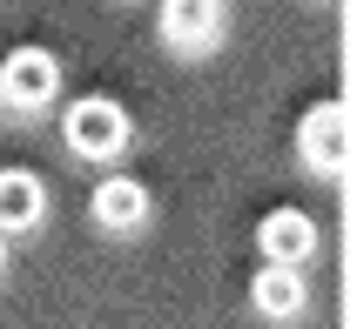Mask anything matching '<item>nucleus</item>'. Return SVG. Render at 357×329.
Wrapping results in <instances>:
<instances>
[{"label": "nucleus", "mask_w": 357, "mask_h": 329, "mask_svg": "<svg viewBox=\"0 0 357 329\" xmlns=\"http://www.w3.org/2000/svg\"><path fill=\"white\" fill-rule=\"evenodd\" d=\"M61 135L81 161H115L128 148V115H121L108 95H81L68 115H61Z\"/></svg>", "instance_id": "1"}, {"label": "nucleus", "mask_w": 357, "mask_h": 329, "mask_svg": "<svg viewBox=\"0 0 357 329\" xmlns=\"http://www.w3.org/2000/svg\"><path fill=\"white\" fill-rule=\"evenodd\" d=\"M297 155H303V168H317V175H337L351 161V115H344V101H317L303 115Z\"/></svg>", "instance_id": "2"}, {"label": "nucleus", "mask_w": 357, "mask_h": 329, "mask_svg": "<svg viewBox=\"0 0 357 329\" xmlns=\"http://www.w3.org/2000/svg\"><path fill=\"white\" fill-rule=\"evenodd\" d=\"M61 95V61L47 47H14V54L0 61V101H14V108H47Z\"/></svg>", "instance_id": "3"}, {"label": "nucleus", "mask_w": 357, "mask_h": 329, "mask_svg": "<svg viewBox=\"0 0 357 329\" xmlns=\"http://www.w3.org/2000/svg\"><path fill=\"white\" fill-rule=\"evenodd\" d=\"M257 242H263V262H290V269H303L310 249H317V222H310L303 209H270L257 222Z\"/></svg>", "instance_id": "4"}, {"label": "nucleus", "mask_w": 357, "mask_h": 329, "mask_svg": "<svg viewBox=\"0 0 357 329\" xmlns=\"http://www.w3.org/2000/svg\"><path fill=\"white\" fill-rule=\"evenodd\" d=\"M88 215H95L101 229H115V235H135L142 222H149V188H142L135 175H108V182H95V195H88Z\"/></svg>", "instance_id": "5"}, {"label": "nucleus", "mask_w": 357, "mask_h": 329, "mask_svg": "<svg viewBox=\"0 0 357 329\" xmlns=\"http://www.w3.org/2000/svg\"><path fill=\"white\" fill-rule=\"evenodd\" d=\"M162 34L169 47H209L222 34V0H162Z\"/></svg>", "instance_id": "6"}, {"label": "nucleus", "mask_w": 357, "mask_h": 329, "mask_svg": "<svg viewBox=\"0 0 357 329\" xmlns=\"http://www.w3.org/2000/svg\"><path fill=\"white\" fill-rule=\"evenodd\" d=\"M40 209H47V188H40L27 168H0V235L34 229Z\"/></svg>", "instance_id": "7"}, {"label": "nucleus", "mask_w": 357, "mask_h": 329, "mask_svg": "<svg viewBox=\"0 0 357 329\" xmlns=\"http://www.w3.org/2000/svg\"><path fill=\"white\" fill-rule=\"evenodd\" d=\"M250 303H257V316H297L303 310V275L290 262H263L257 282H250Z\"/></svg>", "instance_id": "8"}, {"label": "nucleus", "mask_w": 357, "mask_h": 329, "mask_svg": "<svg viewBox=\"0 0 357 329\" xmlns=\"http://www.w3.org/2000/svg\"><path fill=\"white\" fill-rule=\"evenodd\" d=\"M0 275H7V235H0Z\"/></svg>", "instance_id": "9"}]
</instances>
